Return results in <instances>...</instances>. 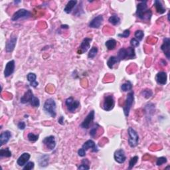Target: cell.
<instances>
[{"label": "cell", "instance_id": "cell-1", "mask_svg": "<svg viewBox=\"0 0 170 170\" xmlns=\"http://www.w3.org/2000/svg\"><path fill=\"white\" fill-rule=\"evenodd\" d=\"M147 1H140V4L137 5L136 16L140 19L142 21H148L151 19L152 16V12L150 9L147 7Z\"/></svg>", "mask_w": 170, "mask_h": 170}, {"label": "cell", "instance_id": "cell-2", "mask_svg": "<svg viewBox=\"0 0 170 170\" xmlns=\"http://www.w3.org/2000/svg\"><path fill=\"white\" fill-rule=\"evenodd\" d=\"M21 103L27 104L29 103L31 106L35 108H38L40 106L39 99L37 97L35 96L33 92L31 89H28L25 92V93L21 98Z\"/></svg>", "mask_w": 170, "mask_h": 170}, {"label": "cell", "instance_id": "cell-3", "mask_svg": "<svg viewBox=\"0 0 170 170\" xmlns=\"http://www.w3.org/2000/svg\"><path fill=\"white\" fill-rule=\"evenodd\" d=\"M57 104L53 99L50 98L45 102L43 105V110L47 114H49L52 118H55L57 116Z\"/></svg>", "mask_w": 170, "mask_h": 170}, {"label": "cell", "instance_id": "cell-4", "mask_svg": "<svg viewBox=\"0 0 170 170\" xmlns=\"http://www.w3.org/2000/svg\"><path fill=\"white\" fill-rule=\"evenodd\" d=\"M127 134H128V144L131 147H136L139 143V136L137 132L132 127H128L127 129Z\"/></svg>", "mask_w": 170, "mask_h": 170}, {"label": "cell", "instance_id": "cell-5", "mask_svg": "<svg viewBox=\"0 0 170 170\" xmlns=\"http://www.w3.org/2000/svg\"><path fill=\"white\" fill-rule=\"evenodd\" d=\"M134 91H130L127 94L126 102H125L124 106L123 107L124 113L126 117L129 116L130 111L132 104L134 103Z\"/></svg>", "mask_w": 170, "mask_h": 170}, {"label": "cell", "instance_id": "cell-6", "mask_svg": "<svg viewBox=\"0 0 170 170\" xmlns=\"http://www.w3.org/2000/svg\"><path fill=\"white\" fill-rule=\"evenodd\" d=\"M115 105V101L113 95H107L104 96L102 108L105 111L109 112L114 108Z\"/></svg>", "mask_w": 170, "mask_h": 170}, {"label": "cell", "instance_id": "cell-7", "mask_svg": "<svg viewBox=\"0 0 170 170\" xmlns=\"http://www.w3.org/2000/svg\"><path fill=\"white\" fill-rule=\"evenodd\" d=\"M31 13L28 10L25 9H20L18 11L15 12L11 17V20L13 21H16L20 19H27L31 17Z\"/></svg>", "mask_w": 170, "mask_h": 170}, {"label": "cell", "instance_id": "cell-8", "mask_svg": "<svg viewBox=\"0 0 170 170\" xmlns=\"http://www.w3.org/2000/svg\"><path fill=\"white\" fill-rule=\"evenodd\" d=\"M65 104L68 111L71 112V113H74L80 106V102L76 101V100H74L72 97H69L65 101Z\"/></svg>", "mask_w": 170, "mask_h": 170}, {"label": "cell", "instance_id": "cell-9", "mask_svg": "<svg viewBox=\"0 0 170 170\" xmlns=\"http://www.w3.org/2000/svg\"><path fill=\"white\" fill-rule=\"evenodd\" d=\"M42 144H43L47 149L49 150H52L56 146V140L53 136H49L45 137L42 140Z\"/></svg>", "mask_w": 170, "mask_h": 170}, {"label": "cell", "instance_id": "cell-10", "mask_svg": "<svg viewBox=\"0 0 170 170\" xmlns=\"http://www.w3.org/2000/svg\"><path fill=\"white\" fill-rule=\"evenodd\" d=\"M94 114L95 112L94 110H91L89 112V114L87 115L86 118H84L83 122H82L81 124V127L83 129H89L90 127V126L92 124V122H93L94 119Z\"/></svg>", "mask_w": 170, "mask_h": 170}, {"label": "cell", "instance_id": "cell-11", "mask_svg": "<svg viewBox=\"0 0 170 170\" xmlns=\"http://www.w3.org/2000/svg\"><path fill=\"white\" fill-rule=\"evenodd\" d=\"M92 41L91 38H89V37H86L84 38L81 42V45L79 47V54H82L86 52L90 48V46H91V42Z\"/></svg>", "mask_w": 170, "mask_h": 170}, {"label": "cell", "instance_id": "cell-12", "mask_svg": "<svg viewBox=\"0 0 170 170\" xmlns=\"http://www.w3.org/2000/svg\"><path fill=\"white\" fill-rule=\"evenodd\" d=\"M15 67H16V64H15L14 60H11V61L7 62L6 65V67H5L4 76L7 78V77L11 76L14 72Z\"/></svg>", "mask_w": 170, "mask_h": 170}, {"label": "cell", "instance_id": "cell-13", "mask_svg": "<svg viewBox=\"0 0 170 170\" xmlns=\"http://www.w3.org/2000/svg\"><path fill=\"white\" fill-rule=\"evenodd\" d=\"M114 158L117 163L123 164L126 159V156L125 152L122 149H120L114 152Z\"/></svg>", "mask_w": 170, "mask_h": 170}, {"label": "cell", "instance_id": "cell-14", "mask_svg": "<svg viewBox=\"0 0 170 170\" xmlns=\"http://www.w3.org/2000/svg\"><path fill=\"white\" fill-rule=\"evenodd\" d=\"M161 49L164 52L165 55L167 57V59H170V39L169 38L164 39V42L161 46Z\"/></svg>", "mask_w": 170, "mask_h": 170}, {"label": "cell", "instance_id": "cell-15", "mask_svg": "<svg viewBox=\"0 0 170 170\" xmlns=\"http://www.w3.org/2000/svg\"><path fill=\"white\" fill-rule=\"evenodd\" d=\"M17 38L16 36L12 35L7 41L6 45V51L7 52H11L14 50L16 45Z\"/></svg>", "mask_w": 170, "mask_h": 170}, {"label": "cell", "instance_id": "cell-16", "mask_svg": "<svg viewBox=\"0 0 170 170\" xmlns=\"http://www.w3.org/2000/svg\"><path fill=\"white\" fill-rule=\"evenodd\" d=\"M104 21V18L102 16H98L95 17L89 23V27L94 29H98L102 24Z\"/></svg>", "mask_w": 170, "mask_h": 170}, {"label": "cell", "instance_id": "cell-17", "mask_svg": "<svg viewBox=\"0 0 170 170\" xmlns=\"http://www.w3.org/2000/svg\"><path fill=\"white\" fill-rule=\"evenodd\" d=\"M82 147L86 152L89 149H92V151L93 152H97L98 151V147L96 146V144H95V142L93 140H87L86 142H84V144L82 145Z\"/></svg>", "mask_w": 170, "mask_h": 170}, {"label": "cell", "instance_id": "cell-18", "mask_svg": "<svg viewBox=\"0 0 170 170\" xmlns=\"http://www.w3.org/2000/svg\"><path fill=\"white\" fill-rule=\"evenodd\" d=\"M167 75L166 72H159L156 74V81L157 84L160 85H165L167 83Z\"/></svg>", "mask_w": 170, "mask_h": 170}, {"label": "cell", "instance_id": "cell-19", "mask_svg": "<svg viewBox=\"0 0 170 170\" xmlns=\"http://www.w3.org/2000/svg\"><path fill=\"white\" fill-rule=\"evenodd\" d=\"M11 133L9 130H6L2 132L0 135V146H2L7 144L11 138Z\"/></svg>", "mask_w": 170, "mask_h": 170}, {"label": "cell", "instance_id": "cell-20", "mask_svg": "<svg viewBox=\"0 0 170 170\" xmlns=\"http://www.w3.org/2000/svg\"><path fill=\"white\" fill-rule=\"evenodd\" d=\"M30 154L29 153H23L17 159V164L19 166H24L25 165L30 159Z\"/></svg>", "mask_w": 170, "mask_h": 170}, {"label": "cell", "instance_id": "cell-21", "mask_svg": "<svg viewBox=\"0 0 170 170\" xmlns=\"http://www.w3.org/2000/svg\"><path fill=\"white\" fill-rule=\"evenodd\" d=\"M39 166L41 167H45L49 163V156L47 154H43L39 157L38 159Z\"/></svg>", "mask_w": 170, "mask_h": 170}, {"label": "cell", "instance_id": "cell-22", "mask_svg": "<svg viewBox=\"0 0 170 170\" xmlns=\"http://www.w3.org/2000/svg\"><path fill=\"white\" fill-rule=\"evenodd\" d=\"M27 81L29 82L30 85H31V86L34 87V88H36V87L39 85L38 82L36 81L37 75L35 73L30 72V73H29L27 75Z\"/></svg>", "mask_w": 170, "mask_h": 170}, {"label": "cell", "instance_id": "cell-23", "mask_svg": "<svg viewBox=\"0 0 170 170\" xmlns=\"http://www.w3.org/2000/svg\"><path fill=\"white\" fill-rule=\"evenodd\" d=\"M77 4V1L76 0H71V1H68V3L66 5L65 7H64V11L66 13H71L72 9H74V7L76 6V5Z\"/></svg>", "mask_w": 170, "mask_h": 170}, {"label": "cell", "instance_id": "cell-24", "mask_svg": "<svg viewBox=\"0 0 170 170\" xmlns=\"http://www.w3.org/2000/svg\"><path fill=\"white\" fill-rule=\"evenodd\" d=\"M154 6L156 7V10L157 13L159 14H163L166 12V8L164 7L163 4L159 0H156L154 1Z\"/></svg>", "mask_w": 170, "mask_h": 170}, {"label": "cell", "instance_id": "cell-25", "mask_svg": "<svg viewBox=\"0 0 170 170\" xmlns=\"http://www.w3.org/2000/svg\"><path fill=\"white\" fill-rule=\"evenodd\" d=\"M105 45H106V48L109 51H112V50H114L117 45V41L114 39H110L108 40L105 43Z\"/></svg>", "mask_w": 170, "mask_h": 170}, {"label": "cell", "instance_id": "cell-26", "mask_svg": "<svg viewBox=\"0 0 170 170\" xmlns=\"http://www.w3.org/2000/svg\"><path fill=\"white\" fill-rule=\"evenodd\" d=\"M120 61L118 60V57L115 56H112L110 57L108 61H107V65H108L110 69H112L114 66V64L118 63Z\"/></svg>", "mask_w": 170, "mask_h": 170}, {"label": "cell", "instance_id": "cell-27", "mask_svg": "<svg viewBox=\"0 0 170 170\" xmlns=\"http://www.w3.org/2000/svg\"><path fill=\"white\" fill-rule=\"evenodd\" d=\"M117 57L120 61L127 59V50L125 48H121L119 50Z\"/></svg>", "mask_w": 170, "mask_h": 170}, {"label": "cell", "instance_id": "cell-28", "mask_svg": "<svg viewBox=\"0 0 170 170\" xmlns=\"http://www.w3.org/2000/svg\"><path fill=\"white\" fill-rule=\"evenodd\" d=\"M108 21L110 23L113 25H118L120 23V18L118 16L114 15V16H112L109 17Z\"/></svg>", "mask_w": 170, "mask_h": 170}, {"label": "cell", "instance_id": "cell-29", "mask_svg": "<svg viewBox=\"0 0 170 170\" xmlns=\"http://www.w3.org/2000/svg\"><path fill=\"white\" fill-rule=\"evenodd\" d=\"M127 59H133L136 58V52L134 48L132 47H127Z\"/></svg>", "mask_w": 170, "mask_h": 170}, {"label": "cell", "instance_id": "cell-30", "mask_svg": "<svg viewBox=\"0 0 170 170\" xmlns=\"http://www.w3.org/2000/svg\"><path fill=\"white\" fill-rule=\"evenodd\" d=\"M132 84L130 81H126L124 84H122L121 90L124 92H127L129 91H132Z\"/></svg>", "mask_w": 170, "mask_h": 170}, {"label": "cell", "instance_id": "cell-31", "mask_svg": "<svg viewBox=\"0 0 170 170\" xmlns=\"http://www.w3.org/2000/svg\"><path fill=\"white\" fill-rule=\"evenodd\" d=\"M98 49L96 47H92L90 50L88 54V57L89 59H94L98 53Z\"/></svg>", "mask_w": 170, "mask_h": 170}, {"label": "cell", "instance_id": "cell-32", "mask_svg": "<svg viewBox=\"0 0 170 170\" xmlns=\"http://www.w3.org/2000/svg\"><path fill=\"white\" fill-rule=\"evenodd\" d=\"M11 152L9 150L8 147L5 149H1V150H0V156L1 157H10L11 156Z\"/></svg>", "mask_w": 170, "mask_h": 170}, {"label": "cell", "instance_id": "cell-33", "mask_svg": "<svg viewBox=\"0 0 170 170\" xmlns=\"http://www.w3.org/2000/svg\"><path fill=\"white\" fill-rule=\"evenodd\" d=\"M141 94L145 98H149L153 95V92L150 89H145L142 91Z\"/></svg>", "mask_w": 170, "mask_h": 170}, {"label": "cell", "instance_id": "cell-34", "mask_svg": "<svg viewBox=\"0 0 170 170\" xmlns=\"http://www.w3.org/2000/svg\"><path fill=\"white\" fill-rule=\"evenodd\" d=\"M137 161H138V156H135L133 157H132L130 160L129 162V166L128 169H132L135 166V165L137 164Z\"/></svg>", "mask_w": 170, "mask_h": 170}, {"label": "cell", "instance_id": "cell-35", "mask_svg": "<svg viewBox=\"0 0 170 170\" xmlns=\"http://www.w3.org/2000/svg\"><path fill=\"white\" fill-rule=\"evenodd\" d=\"M27 138H28L29 142H35L38 140L39 135L35 134L33 133H32V132H30V133H29L28 135H27Z\"/></svg>", "mask_w": 170, "mask_h": 170}, {"label": "cell", "instance_id": "cell-36", "mask_svg": "<svg viewBox=\"0 0 170 170\" xmlns=\"http://www.w3.org/2000/svg\"><path fill=\"white\" fill-rule=\"evenodd\" d=\"M89 161L87 159H84L82 161V164L80 166L78 169H89L90 167L89 166Z\"/></svg>", "mask_w": 170, "mask_h": 170}, {"label": "cell", "instance_id": "cell-37", "mask_svg": "<svg viewBox=\"0 0 170 170\" xmlns=\"http://www.w3.org/2000/svg\"><path fill=\"white\" fill-rule=\"evenodd\" d=\"M99 127H100V126L98 124H94V126L92 127L91 131H90V135H91V137H94L95 136H96L97 132H98Z\"/></svg>", "mask_w": 170, "mask_h": 170}, {"label": "cell", "instance_id": "cell-38", "mask_svg": "<svg viewBox=\"0 0 170 170\" xmlns=\"http://www.w3.org/2000/svg\"><path fill=\"white\" fill-rule=\"evenodd\" d=\"M144 35V33L143 31H142V30H137L134 33V36L137 41H142V40L143 39Z\"/></svg>", "mask_w": 170, "mask_h": 170}, {"label": "cell", "instance_id": "cell-39", "mask_svg": "<svg viewBox=\"0 0 170 170\" xmlns=\"http://www.w3.org/2000/svg\"><path fill=\"white\" fill-rule=\"evenodd\" d=\"M167 158L166 157H160L157 159L156 161V165L157 166H160L162 165L167 163Z\"/></svg>", "mask_w": 170, "mask_h": 170}, {"label": "cell", "instance_id": "cell-40", "mask_svg": "<svg viewBox=\"0 0 170 170\" xmlns=\"http://www.w3.org/2000/svg\"><path fill=\"white\" fill-rule=\"evenodd\" d=\"M35 166V164L33 162H27V163L25 165L24 167H23V170H31L33 169L34 168Z\"/></svg>", "mask_w": 170, "mask_h": 170}, {"label": "cell", "instance_id": "cell-41", "mask_svg": "<svg viewBox=\"0 0 170 170\" xmlns=\"http://www.w3.org/2000/svg\"><path fill=\"white\" fill-rule=\"evenodd\" d=\"M130 31L129 29H126L122 33L118 34V36L121 38H127L130 36Z\"/></svg>", "mask_w": 170, "mask_h": 170}, {"label": "cell", "instance_id": "cell-42", "mask_svg": "<svg viewBox=\"0 0 170 170\" xmlns=\"http://www.w3.org/2000/svg\"><path fill=\"white\" fill-rule=\"evenodd\" d=\"M130 45L132 47H134H134H137L140 45V42L139 41H137L136 38H133L131 39Z\"/></svg>", "mask_w": 170, "mask_h": 170}, {"label": "cell", "instance_id": "cell-43", "mask_svg": "<svg viewBox=\"0 0 170 170\" xmlns=\"http://www.w3.org/2000/svg\"><path fill=\"white\" fill-rule=\"evenodd\" d=\"M17 127H18V128L19 130H23L25 128L26 124L25 123V122H19L18 125H17Z\"/></svg>", "mask_w": 170, "mask_h": 170}, {"label": "cell", "instance_id": "cell-44", "mask_svg": "<svg viewBox=\"0 0 170 170\" xmlns=\"http://www.w3.org/2000/svg\"><path fill=\"white\" fill-rule=\"evenodd\" d=\"M78 155L80 157H84L86 156V151H85L82 147H81V148H80L79 149Z\"/></svg>", "mask_w": 170, "mask_h": 170}, {"label": "cell", "instance_id": "cell-45", "mask_svg": "<svg viewBox=\"0 0 170 170\" xmlns=\"http://www.w3.org/2000/svg\"><path fill=\"white\" fill-rule=\"evenodd\" d=\"M58 122L61 125L64 124V117L63 116H60V118L58 120Z\"/></svg>", "mask_w": 170, "mask_h": 170}, {"label": "cell", "instance_id": "cell-46", "mask_svg": "<svg viewBox=\"0 0 170 170\" xmlns=\"http://www.w3.org/2000/svg\"><path fill=\"white\" fill-rule=\"evenodd\" d=\"M62 29H68L69 28V26L67 25H62L61 26Z\"/></svg>", "mask_w": 170, "mask_h": 170}, {"label": "cell", "instance_id": "cell-47", "mask_svg": "<svg viewBox=\"0 0 170 170\" xmlns=\"http://www.w3.org/2000/svg\"><path fill=\"white\" fill-rule=\"evenodd\" d=\"M21 1H15V3L16 4H18V3H21Z\"/></svg>", "mask_w": 170, "mask_h": 170}, {"label": "cell", "instance_id": "cell-48", "mask_svg": "<svg viewBox=\"0 0 170 170\" xmlns=\"http://www.w3.org/2000/svg\"><path fill=\"white\" fill-rule=\"evenodd\" d=\"M169 167H170L169 166H167V167H166V168H165V169H168V168H169Z\"/></svg>", "mask_w": 170, "mask_h": 170}]
</instances>
